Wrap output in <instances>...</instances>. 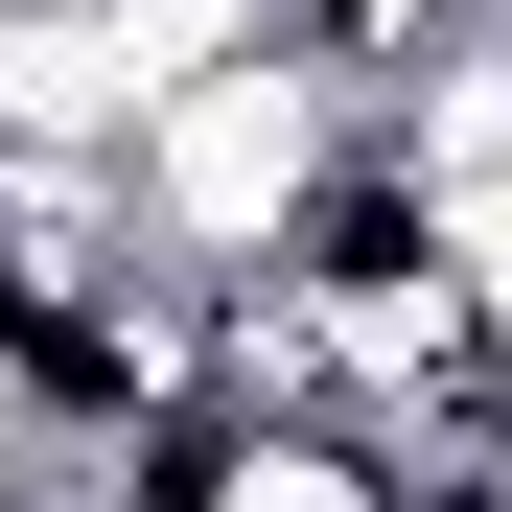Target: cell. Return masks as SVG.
<instances>
[{
  "instance_id": "6da1fadb",
  "label": "cell",
  "mask_w": 512,
  "mask_h": 512,
  "mask_svg": "<svg viewBox=\"0 0 512 512\" xmlns=\"http://www.w3.org/2000/svg\"><path fill=\"white\" fill-rule=\"evenodd\" d=\"M326 140H350V94L256 24V47H210V70H163V94H140L117 187H140V233H163V256H256V233L303 210V163H326Z\"/></svg>"
}]
</instances>
